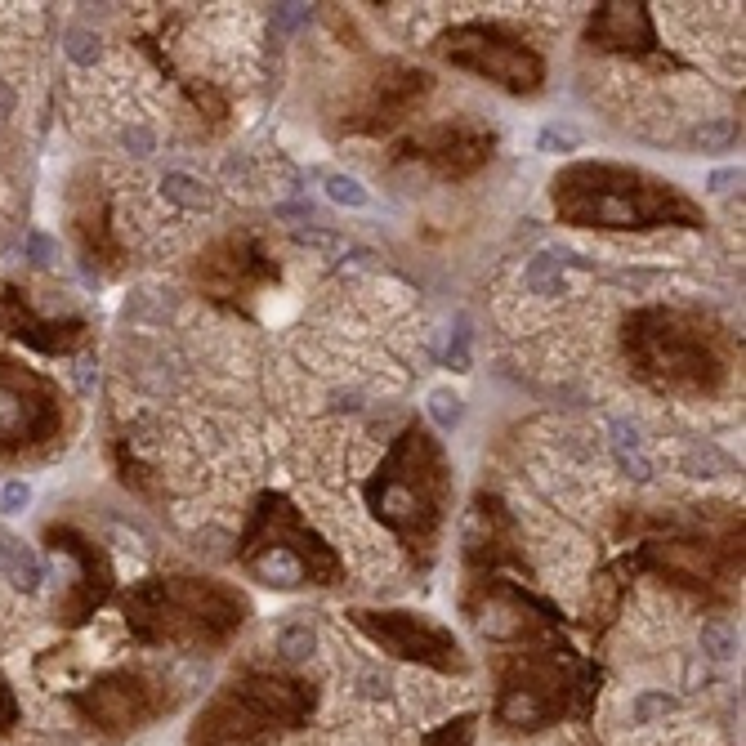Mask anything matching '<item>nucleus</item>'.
I'll return each mask as SVG.
<instances>
[{
  "label": "nucleus",
  "mask_w": 746,
  "mask_h": 746,
  "mask_svg": "<svg viewBox=\"0 0 746 746\" xmlns=\"http://www.w3.org/2000/svg\"><path fill=\"white\" fill-rule=\"evenodd\" d=\"M621 568L729 604L742 581V505H630L617 514Z\"/></svg>",
  "instance_id": "1"
},
{
  "label": "nucleus",
  "mask_w": 746,
  "mask_h": 746,
  "mask_svg": "<svg viewBox=\"0 0 746 746\" xmlns=\"http://www.w3.org/2000/svg\"><path fill=\"white\" fill-rule=\"evenodd\" d=\"M621 362L657 398H720L742 362V340L720 313L684 304H644L621 318Z\"/></svg>",
  "instance_id": "2"
},
{
  "label": "nucleus",
  "mask_w": 746,
  "mask_h": 746,
  "mask_svg": "<svg viewBox=\"0 0 746 746\" xmlns=\"http://www.w3.org/2000/svg\"><path fill=\"white\" fill-rule=\"evenodd\" d=\"M554 219L595 233H653V228H706V210L666 175L621 161H568L550 179Z\"/></svg>",
  "instance_id": "3"
},
{
  "label": "nucleus",
  "mask_w": 746,
  "mask_h": 746,
  "mask_svg": "<svg viewBox=\"0 0 746 746\" xmlns=\"http://www.w3.org/2000/svg\"><path fill=\"white\" fill-rule=\"evenodd\" d=\"M362 496H367V510L380 519V528L398 537L407 559L420 572L434 568L447 514H452V456L425 420H407L398 429Z\"/></svg>",
  "instance_id": "4"
},
{
  "label": "nucleus",
  "mask_w": 746,
  "mask_h": 746,
  "mask_svg": "<svg viewBox=\"0 0 746 746\" xmlns=\"http://www.w3.org/2000/svg\"><path fill=\"white\" fill-rule=\"evenodd\" d=\"M121 612L143 644L215 648L242 630L251 604L237 586L202 577V572H157L121 595Z\"/></svg>",
  "instance_id": "5"
},
{
  "label": "nucleus",
  "mask_w": 746,
  "mask_h": 746,
  "mask_svg": "<svg viewBox=\"0 0 746 746\" xmlns=\"http://www.w3.org/2000/svg\"><path fill=\"white\" fill-rule=\"evenodd\" d=\"M237 563L251 581L269 590H304V586H336L344 563L336 545L322 537L304 510L286 492H260L246 510L242 537H237Z\"/></svg>",
  "instance_id": "6"
},
{
  "label": "nucleus",
  "mask_w": 746,
  "mask_h": 746,
  "mask_svg": "<svg viewBox=\"0 0 746 746\" xmlns=\"http://www.w3.org/2000/svg\"><path fill=\"white\" fill-rule=\"evenodd\" d=\"M76 429V403L54 376L0 349V461H45Z\"/></svg>",
  "instance_id": "7"
},
{
  "label": "nucleus",
  "mask_w": 746,
  "mask_h": 746,
  "mask_svg": "<svg viewBox=\"0 0 746 746\" xmlns=\"http://www.w3.org/2000/svg\"><path fill=\"white\" fill-rule=\"evenodd\" d=\"M434 54L456 72H470L478 81L496 85V90L514 94V99H537L545 90V54L528 41L523 32H514L510 23H456L447 32L434 36Z\"/></svg>",
  "instance_id": "8"
},
{
  "label": "nucleus",
  "mask_w": 746,
  "mask_h": 746,
  "mask_svg": "<svg viewBox=\"0 0 746 746\" xmlns=\"http://www.w3.org/2000/svg\"><path fill=\"white\" fill-rule=\"evenodd\" d=\"M429 94H434V76L425 68L407 59H371L340 90V103L331 108V126H336V135L389 139L425 108Z\"/></svg>",
  "instance_id": "9"
},
{
  "label": "nucleus",
  "mask_w": 746,
  "mask_h": 746,
  "mask_svg": "<svg viewBox=\"0 0 746 746\" xmlns=\"http://www.w3.org/2000/svg\"><path fill=\"white\" fill-rule=\"evenodd\" d=\"M188 277H193L197 295L206 304L251 318L255 300L269 286L282 282V264L273 260L269 242L255 228H233V233H219L215 242L202 246V255L193 260V273Z\"/></svg>",
  "instance_id": "10"
},
{
  "label": "nucleus",
  "mask_w": 746,
  "mask_h": 746,
  "mask_svg": "<svg viewBox=\"0 0 746 746\" xmlns=\"http://www.w3.org/2000/svg\"><path fill=\"white\" fill-rule=\"evenodd\" d=\"M309 706V693L304 684H291V679H273V675H251L228 684L224 693L215 697V706L202 715V729H197V742H260L277 729H291L295 720Z\"/></svg>",
  "instance_id": "11"
},
{
  "label": "nucleus",
  "mask_w": 746,
  "mask_h": 746,
  "mask_svg": "<svg viewBox=\"0 0 746 746\" xmlns=\"http://www.w3.org/2000/svg\"><path fill=\"white\" fill-rule=\"evenodd\" d=\"M501 148V135L483 121H465V117H447V121H429V126H416L411 135H403L394 143V161L403 166H420L429 170L443 184H461V179H474L487 161L496 157Z\"/></svg>",
  "instance_id": "12"
},
{
  "label": "nucleus",
  "mask_w": 746,
  "mask_h": 746,
  "mask_svg": "<svg viewBox=\"0 0 746 746\" xmlns=\"http://www.w3.org/2000/svg\"><path fill=\"white\" fill-rule=\"evenodd\" d=\"M461 554H465V581L483 577H519L528 572L523 559V532L514 510L496 492L478 487L461 523Z\"/></svg>",
  "instance_id": "13"
},
{
  "label": "nucleus",
  "mask_w": 746,
  "mask_h": 746,
  "mask_svg": "<svg viewBox=\"0 0 746 746\" xmlns=\"http://www.w3.org/2000/svg\"><path fill=\"white\" fill-rule=\"evenodd\" d=\"M68 228L72 242L81 251V264L99 277H117L126 269V242L117 237V224H112V193L103 184L99 170H76L68 184Z\"/></svg>",
  "instance_id": "14"
},
{
  "label": "nucleus",
  "mask_w": 746,
  "mask_h": 746,
  "mask_svg": "<svg viewBox=\"0 0 746 746\" xmlns=\"http://www.w3.org/2000/svg\"><path fill=\"white\" fill-rule=\"evenodd\" d=\"M349 621L362 630L367 639H376L385 653L407 657L420 666H438V671H465L461 644L452 630H443L438 621H429L425 612H407V608H353Z\"/></svg>",
  "instance_id": "15"
},
{
  "label": "nucleus",
  "mask_w": 746,
  "mask_h": 746,
  "mask_svg": "<svg viewBox=\"0 0 746 746\" xmlns=\"http://www.w3.org/2000/svg\"><path fill=\"white\" fill-rule=\"evenodd\" d=\"M0 336L27 344L45 358H68V353H81L94 340V327L81 313H63V318L41 313L32 291H23L18 282H0Z\"/></svg>",
  "instance_id": "16"
},
{
  "label": "nucleus",
  "mask_w": 746,
  "mask_h": 746,
  "mask_svg": "<svg viewBox=\"0 0 746 746\" xmlns=\"http://www.w3.org/2000/svg\"><path fill=\"white\" fill-rule=\"evenodd\" d=\"M586 45L599 54H617V59H635V63H653V68H684L675 54H666V45L657 41V23L653 9L639 0H604L590 9L586 18Z\"/></svg>",
  "instance_id": "17"
},
{
  "label": "nucleus",
  "mask_w": 746,
  "mask_h": 746,
  "mask_svg": "<svg viewBox=\"0 0 746 746\" xmlns=\"http://www.w3.org/2000/svg\"><path fill=\"white\" fill-rule=\"evenodd\" d=\"M41 541L50 545L54 554H68L76 563V581H72L68 595H63V621H85L112 595V581H117L108 550H103L90 532L72 528V523H45Z\"/></svg>",
  "instance_id": "18"
},
{
  "label": "nucleus",
  "mask_w": 746,
  "mask_h": 746,
  "mask_svg": "<svg viewBox=\"0 0 746 746\" xmlns=\"http://www.w3.org/2000/svg\"><path fill=\"white\" fill-rule=\"evenodd\" d=\"M157 706L161 702H157V693H152V684H148V679H139V675L108 679V684H99V688H94V697H90L94 720L108 724V729L135 724V720H143V715L157 711Z\"/></svg>",
  "instance_id": "19"
},
{
  "label": "nucleus",
  "mask_w": 746,
  "mask_h": 746,
  "mask_svg": "<svg viewBox=\"0 0 746 746\" xmlns=\"http://www.w3.org/2000/svg\"><path fill=\"white\" fill-rule=\"evenodd\" d=\"M112 470H117L121 487H130L135 496L143 501H161V487H157V474L148 470V465L135 456V447H130V438H112Z\"/></svg>",
  "instance_id": "20"
},
{
  "label": "nucleus",
  "mask_w": 746,
  "mask_h": 746,
  "mask_svg": "<svg viewBox=\"0 0 746 746\" xmlns=\"http://www.w3.org/2000/svg\"><path fill=\"white\" fill-rule=\"evenodd\" d=\"M309 653H313V630L309 626L286 630V635H282V657H286V662H300V657H309Z\"/></svg>",
  "instance_id": "21"
},
{
  "label": "nucleus",
  "mask_w": 746,
  "mask_h": 746,
  "mask_svg": "<svg viewBox=\"0 0 746 746\" xmlns=\"http://www.w3.org/2000/svg\"><path fill=\"white\" fill-rule=\"evenodd\" d=\"M327 193L336 202H349V206H367V193H362L353 179H340V175H327Z\"/></svg>",
  "instance_id": "22"
},
{
  "label": "nucleus",
  "mask_w": 746,
  "mask_h": 746,
  "mask_svg": "<svg viewBox=\"0 0 746 746\" xmlns=\"http://www.w3.org/2000/svg\"><path fill=\"white\" fill-rule=\"evenodd\" d=\"M470 733H474V720H456L452 729H443L438 738H429V746H470Z\"/></svg>",
  "instance_id": "23"
},
{
  "label": "nucleus",
  "mask_w": 746,
  "mask_h": 746,
  "mask_svg": "<svg viewBox=\"0 0 746 746\" xmlns=\"http://www.w3.org/2000/svg\"><path fill=\"white\" fill-rule=\"evenodd\" d=\"M706 648H711L715 657H729L733 653V639L724 635V630H706Z\"/></svg>",
  "instance_id": "24"
},
{
  "label": "nucleus",
  "mask_w": 746,
  "mask_h": 746,
  "mask_svg": "<svg viewBox=\"0 0 746 746\" xmlns=\"http://www.w3.org/2000/svg\"><path fill=\"white\" fill-rule=\"evenodd\" d=\"M9 715H14V702H9L5 684H0V724H9Z\"/></svg>",
  "instance_id": "25"
}]
</instances>
